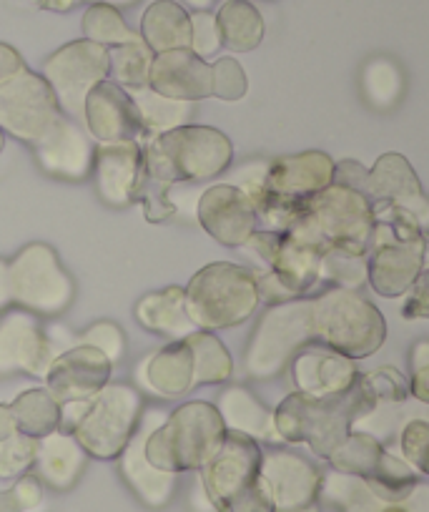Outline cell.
Segmentation results:
<instances>
[{"label": "cell", "instance_id": "40", "mask_svg": "<svg viewBox=\"0 0 429 512\" xmlns=\"http://www.w3.org/2000/svg\"><path fill=\"white\" fill-rule=\"evenodd\" d=\"M211 81H214L211 96L221 98V101H239V98L246 96V88H249L244 68L234 58H219L211 66Z\"/></svg>", "mask_w": 429, "mask_h": 512}, {"label": "cell", "instance_id": "51", "mask_svg": "<svg viewBox=\"0 0 429 512\" xmlns=\"http://www.w3.org/2000/svg\"><path fill=\"white\" fill-rule=\"evenodd\" d=\"M96 3H106V6H133L136 0H96Z\"/></svg>", "mask_w": 429, "mask_h": 512}, {"label": "cell", "instance_id": "13", "mask_svg": "<svg viewBox=\"0 0 429 512\" xmlns=\"http://www.w3.org/2000/svg\"><path fill=\"white\" fill-rule=\"evenodd\" d=\"M261 457L264 455L254 437L244 435V432H226L221 450L201 467L206 490L221 510H226L231 502L259 485Z\"/></svg>", "mask_w": 429, "mask_h": 512}, {"label": "cell", "instance_id": "49", "mask_svg": "<svg viewBox=\"0 0 429 512\" xmlns=\"http://www.w3.org/2000/svg\"><path fill=\"white\" fill-rule=\"evenodd\" d=\"M11 302H13L11 269H8V262H3V259H0V309H6Z\"/></svg>", "mask_w": 429, "mask_h": 512}, {"label": "cell", "instance_id": "12", "mask_svg": "<svg viewBox=\"0 0 429 512\" xmlns=\"http://www.w3.org/2000/svg\"><path fill=\"white\" fill-rule=\"evenodd\" d=\"M58 108L51 83L23 68L16 78L0 86V131L36 144L61 116Z\"/></svg>", "mask_w": 429, "mask_h": 512}, {"label": "cell", "instance_id": "22", "mask_svg": "<svg viewBox=\"0 0 429 512\" xmlns=\"http://www.w3.org/2000/svg\"><path fill=\"white\" fill-rule=\"evenodd\" d=\"M98 194L111 206H128L136 199L146 176L143 149L138 141H113L96 149Z\"/></svg>", "mask_w": 429, "mask_h": 512}, {"label": "cell", "instance_id": "32", "mask_svg": "<svg viewBox=\"0 0 429 512\" xmlns=\"http://www.w3.org/2000/svg\"><path fill=\"white\" fill-rule=\"evenodd\" d=\"M219 415L231 432H244L249 437H269L276 432L274 415L241 387H231L221 395Z\"/></svg>", "mask_w": 429, "mask_h": 512}, {"label": "cell", "instance_id": "11", "mask_svg": "<svg viewBox=\"0 0 429 512\" xmlns=\"http://www.w3.org/2000/svg\"><path fill=\"white\" fill-rule=\"evenodd\" d=\"M108 76V48L88 41H73L58 48L43 66V78L51 83L58 106L73 118H83L86 98Z\"/></svg>", "mask_w": 429, "mask_h": 512}, {"label": "cell", "instance_id": "52", "mask_svg": "<svg viewBox=\"0 0 429 512\" xmlns=\"http://www.w3.org/2000/svg\"><path fill=\"white\" fill-rule=\"evenodd\" d=\"M184 3H189V6L199 8V11H204V8H209L214 0H184Z\"/></svg>", "mask_w": 429, "mask_h": 512}, {"label": "cell", "instance_id": "31", "mask_svg": "<svg viewBox=\"0 0 429 512\" xmlns=\"http://www.w3.org/2000/svg\"><path fill=\"white\" fill-rule=\"evenodd\" d=\"M123 91H126V88H123ZM126 93L133 98L138 111H141L143 128H146L151 136H159L166 134V131H174V128L189 126V121L194 118V103L166 98L149 86L131 88V91Z\"/></svg>", "mask_w": 429, "mask_h": 512}, {"label": "cell", "instance_id": "21", "mask_svg": "<svg viewBox=\"0 0 429 512\" xmlns=\"http://www.w3.org/2000/svg\"><path fill=\"white\" fill-rule=\"evenodd\" d=\"M33 149H36L38 164L48 174L68 181L86 179L96 159L88 136L76 121L66 116H58L56 123L33 144Z\"/></svg>", "mask_w": 429, "mask_h": 512}, {"label": "cell", "instance_id": "24", "mask_svg": "<svg viewBox=\"0 0 429 512\" xmlns=\"http://www.w3.org/2000/svg\"><path fill=\"white\" fill-rule=\"evenodd\" d=\"M294 382L309 397H334L347 392L359 377L347 354L332 347H302L292 362Z\"/></svg>", "mask_w": 429, "mask_h": 512}, {"label": "cell", "instance_id": "15", "mask_svg": "<svg viewBox=\"0 0 429 512\" xmlns=\"http://www.w3.org/2000/svg\"><path fill=\"white\" fill-rule=\"evenodd\" d=\"M111 379V362L106 354L88 344L68 349L53 359L46 374L48 392L58 405L68 402H88L103 390Z\"/></svg>", "mask_w": 429, "mask_h": 512}, {"label": "cell", "instance_id": "42", "mask_svg": "<svg viewBox=\"0 0 429 512\" xmlns=\"http://www.w3.org/2000/svg\"><path fill=\"white\" fill-rule=\"evenodd\" d=\"M221 48V33L219 23H216V16L211 13H196L191 16V51L196 56H214Z\"/></svg>", "mask_w": 429, "mask_h": 512}, {"label": "cell", "instance_id": "43", "mask_svg": "<svg viewBox=\"0 0 429 512\" xmlns=\"http://www.w3.org/2000/svg\"><path fill=\"white\" fill-rule=\"evenodd\" d=\"M81 344H88V347L101 349V352L106 354L108 362H111V364L121 359L123 347H126V342H123V332L116 327V324H111V322L93 324V327L88 329V332L81 337Z\"/></svg>", "mask_w": 429, "mask_h": 512}, {"label": "cell", "instance_id": "23", "mask_svg": "<svg viewBox=\"0 0 429 512\" xmlns=\"http://www.w3.org/2000/svg\"><path fill=\"white\" fill-rule=\"evenodd\" d=\"M149 88H154L161 96L174 98V101L196 103L214 93L211 66L191 48L159 53L154 56V66H151Z\"/></svg>", "mask_w": 429, "mask_h": 512}, {"label": "cell", "instance_id": "41", "mask_svg": "<svg viewBox=\"0 0 429 512\" xmlns=\"http://www.w3.org/2000/svg\"><path fill=\"white\" fill-rule=\"evenodd\" d=\"M41 497V480L36 475H26L11 490L0 492V512H28L41 502Z\"/></svg>", "mask_w": 429, "mask_h": 512}, {"label": "cell", "instance_id": "36", "mask_svg": "<svg viewBox=\"0 0 429 512\" xmlns=\"http://www.w3.org/2000/svg\"><path fill=\"white\" fill-rule=\"evenodd\" d=\"M83 36H86L88 41L106 48L143 41L138 33H133L131 28L123 23L121 13L113 6H106V3H96V6L88 8L86 16H83Z\"/></svg>", "mask_w": 429, "mask_h": 512}, {"label": "cell", "instance_id": "34", "mask_svg": "<svg viewBox=\"0 0 429 512\" xmlns=\"http://www.w3.org/2000/svg\"><path fill=\"white\" fill-rule=\"evenodd\" d=\"M151 66H154V53L143 41L113 46L108 51V73L126 91L149 86Z\"/></svg>", "mask_w": 429, "mask_h": 512}, {"label": "cell", "instance_id": "26", "mask_svg": "<svg viewBox=\"0 0 429 512\" xmlns=\"http://www.w3.org/2000/svg\"><path fill=\"white\" fill-rule=\"evenodd\" d=\"M86 455L81 442L71 432L56 430L38 440L36 477L51 485L53 490H71L86 467Z\"/></svg>", "mask_w": 429, "mask_h": 512}, {"label": "cell", "instance_id": "2", "mask_svg": "<svg viewBox=\"0 0 429 512\" xmlns=\"http://www.w3.org/2000/svg\"><path fill=\"white\" fill-rule=\"evenodd\" d=\"M286 234L324 254L342 249L362 256L374 234V211L362 191L334 184L304 201L302 216Z\"/></svg>", "mask_w": 429, "mask_h": 512}, {"label": "cell", "instance_id": "33", "mask_svg": "<svg viewBox=\"0 0 429 512\" xmlns=\"http://www.w3.org/2000/svg\"><path fill=\"white\" fill-rule=\"evenodd\" d=\"M11 410L13 417H16L18 432L36 437V440L51 435L61 427V405L48 390L23 392V395L16 397Z\"/></svg>", "mask_w": 429, "mask_h": 512}, {"label": "cell", "instance_id": "10", "mask_svg": "<svg viewBox=\"0 0 429 512\" xmlns=\"http://www.w3.org/2000/svg\"><path fill=\"white\" fill-rule=\"evenodd\" d=\"M367 194L387 204L392 231L399 239H422V229H429V201L412 166L399 154H387L377 161L367 179Z\"/></svg>", "mask_w": 429, "mask_h": 512}, {"label": "cell", "instance_id": "47", "mask_svg": "<svg viewBox=\"0 0 429 512\" xmlns=\"http://www.w3.org/2000/svg\"><path fill=\"white\" fill-rule=\"evenodd\" d=\"M23 68H26V63L18 56L16 48L0 43V86L11 81V78H16Z\"/></svg>", "mask_w": 429, "mask_h": 512}, {"label": "cell", "instance_id": "35", "mask_svg": "<svg viewBox=\"0 0 429 512\" xmlns=\"http://www.w3.org/2000/svg\"><path fill=\"white\" fill-rule=\"evenodd\" d=\"M189 342L191 352H194V382L196 384H216L231 377V354L214 334L209 332H194L184 337Z\"/></svg>", "mask_w": 429, "mask_h": 512}, {"label": "cell", "instance_id": "17", "mask_svg": "<svg viewBox=\"0 0 429 512\" xmlns=\"http://www.w3.org/2000/svg\"><path fill=\"white\" fill-rule=\"evenodd\" d=\"M56 357L51 339L31 314L16 312L0 322V377L23 372L46 379Z\"/></svg>", "mask_w": 429, "mask_h": 512}, {"label": "cell", "instance_id": "53", "mask_svg": "<svg viewBox=\"0 0 429 512\" xmlns=\"http://www.w3.org/2000/svg\"><path fill=\"white\" fill-rule=\"evenodd\" d=\"M382 512H407L404 507H397V505H389V507H382Z\"/></svg>", "mask_w": 429, "mask_h": 512}, {"label": "cell", "instance_id": "3", "mask_svg": "<svg viewBox=\"0 0 429 512\" xmlns=\"http://www.w3.org/2000/svg\"><path fill=\"white\" fill-rule=\"evenodd\" d=\"M234 159V146L209 126H181L151 136L143 149L149 179L171 186L176 181H204L224 174Z\"/></svg>", "mask_w": 429, "mask_h": 512}, {"label": "cell", "instance_id": "19", "mask_svg": "<svg viewBox=\"0 0 429 512\" xmlns=\"http://www.w3.org/2000/svg\"><path fill=\"white\" fill-rule=\"evenodd\" d=\"M166 422V417L161 412H151L143 422H138L136 432H133L131 442L126 445V450L121 452V472L126 477V482L131 485V490L141 497V502H146L149 507H164L166 502L174 495L176 485V472L159 470L149 462L146 457V440L151 437V432L156 427H161Z\"/></svg>", "mask_w": 429, "mask_h": 512}, {"label": "cell", "instance_id": "4", "mask_svg": "<svg viewBox=\"0 0 429 512\" xmlns=\"http://www.w3.org/2000/svg\"><path fill=\"white\" fill-rule=\"evenodd\" d=\"M226 425L219 410L206 402H189L151 432L146 457L166 472L201 470L226 440Z\"/></svg>", "mask_w": 429, "mask_h": 512}, {"label": "cell", "instance_id": "46", "mask_svg": "<svg viewBox=\"0 0 429 512\" xmlns=\"http://www.w3.org/2000/svg\"><path fill=\"white\" fill-rule=\"evenodd\" d=\"M404 317L407 319H419L429 317V272L422 274L417 284V292L409 299L407 307H404Z\"/></svg>", "mask_w": 429, "mask_h": 512}, {"label": "cell", "instance_id": "27", "mask_svg": "<svg viewBox=\"0 0 429 512\" xmlns=\"http://www.w3.org/2000/svg\"><path fill=\"white\" fill-rule=\"evenodd\" d=\"M143 382L149 384V390L161 397H181L189 390H194V352H191L186 339H176V342L166 344L164 349L149 359V364L143 367Z\"/></svg>", "mask_w": 429, "mask_h": 512}, {"label": "cell", "instance_id": "54", "mask_svg": "<svg viewBox=\"0 0 429 512\" xmlns=\"http://www.w3.org/2000/svg\"><path fill=\"white\" fill-rule=\"evenodd\" d=\"M0 151H3V131H0Z\"/></svg>", "mask_w": 429, "mask_h": 512}, {"label": "cell", "instance_id": "16", "mask_svg": "<svg viewBox=\"0 0 429 512\" xmlns=\"http://www.w3.org/2000/svg\"><path fill=\"white\" fill-rule=\"evenodd\" d=\"M199 221L219 244L244 246L256 234V206L236 184L211 186L201 194Z\"/></svg>", "mask_w": 429, "mask_h": 512}, {"label": "cell", "instance_id": "6", "mask_svg": "<svg viewBox=\"0 0 429 512\" xmlns=\"http://www.w3.org/2000/svg\"><path fill=\"white\" fill-rule=\"evenodd\" d=\"M314 337L327 347L347 354L349 359L369 357L382 347L387 337V324L382 314L347 289H334L312 302Z\"/></svg>", "mask_w": 429, "mask_h": 512}, {"label": "cell", "instance_id": "39", "mask_svg": "<svg viewBox=\"0 0 429 512\" xmlns=\"http://www.w3.org/2000/svg\"><path fill=\"white\" fill-rule=\"evenodd\" d=\"M38 440L28 437L23 432L13 435L11 440L0 442V477H18L36 462Z\"/></svg>", "mask_w": 429, "mask_h": 512}, {"label": "cell", "instance_id": "38", "mask_svg": "<svg viewBox=\"0 0 429 512\" xmlns=\"http://www.w3.org/2000/svg\"><path fill=\"white\" fill-rule=\"evenodd\" d=\"M364 88L377 106H392L402 91V78L389 61H372L364 71Z\"/></svg>", "mask_w": 429, "mask_h": 512}, {"label": "cell", "instance_id": "18", "mask_svg": "<svg viewBox=\"0 0 429 512\" xmlns=\"http://www.w3.org/2000/svg\"><path fill=\"white\" fill-rule=\"evenodd\" d=\"M83 121L93 139H98L101 144L136 141L138 136L146 134L141 111L133 98L116 81H108V78L88 93Z\"/></svg>", "mask_w": 429, "mask_h": 512}, {"label": "cell", "instance_id": "14", "mask_svg": "<svg viewBox=\"0 0 429 512\" xmlns=\"http://www.w3.org/2000/svg\"><path fill=\"white\" fill-rule=\"evenodd\" d=\"M259 482L269 495L274 512H317L314 497L322 487V477L302 457L286 452L261 457Z\"/></svg>", "mask_w": 429, "mask_h": 512}, {"label": "cell", "instance_id": "20", "mask_svg": "<svg viewBox=\"0 0 429 512\" xmlns=\"http://www.w3.org/2000/svg\"><path fill=\"white\" fill-rule=\"evenodd\" d=\"M334 184V161L319 151L281 156L264 171V194L274 199L304 201Z\"/></svg>", "mask_w": 429, "mask_h": 512}, {"label": "cell", "instance_id": "48", "mask_svg": "<svg viewBox=\"0 0 429 512\" xmlns=\"http://www.w3.org/2000/svg\"><path fill=\"white\" fill-rule=\"evenodd\" d=\"M13 435H18V425L11 405H0V442L11 440Z\"/></svg>", "mask_w": 429, "mask_h": 512}, {"label": "cell", "instance_id": "1", "mask_svg": "<svg viewBox=\"0 0 429 512\" xmlns=\"http://www.w3.org/2000/svg\"><path fill=\"white\" fill-rule=\"evenodd\" d=\"M369 377H357L347 392L334 397H286L274 415L276 435L289 442H309L317 455L332 457L349 437V425L377 405Z\"/></svg>", "mask_w": 429, "mask_h": 512}, {"label": "cell", "instance_id": "9", "mask_svg": "<svg viewBox=\"0 0 429 512\" xmlns=\"http://www.w3.org/2000/svg\"><path fill=\"white\" fill-rule=\"evenodd\" d=\"M13 302L36 314H61L73 302V282L46 244H31L8 264Z\"/></svg>", "mask_w": 429, "mask_h": 512}, {"label": "cell", "instance_id": "29", "mask_svg": "<svg viewBox=\"0 0 429 512\" xmlns=\"http://www.w3.org/2000/svg\"><path fill=\"white\" fill-rule=\"evenodd\" d=\"M136 319L141 327L156 334H166L174 342L199 332V327L191 322L189 312H186V292L179 287H169L164 292L143 297L136 307Z\"/></svg>", "mask_w": 429, "mask_h": 512}, {"label": "cell", "instance_id": "45", "mask_svg": "<svg viewBox=\"0 0 429 512\" xmlns=\"http://www.w3.org/2000/svg\"><path fill=\"white\" fill-rule=\"evenodd\" d=\"M367 179H369L367 171H364L359 164H354V161H344V164L334 166V184L339 186H347V189L367 194Z\"/></svg>", "mask_w": 429, "mask_h": 512}, {"label": "cell", "instance_id": "28", "mask_svg": "<svg viewBox=\"0 0 429 512\" xmlns=\"http://www.w3.org/2000/svg\"><path fill=\"white\" fill-rule=\"evenodd\" d=\"M141 38L156 56L191 48V16L174 0H156L141 18Z\"/></svg>", "mask_w": 429, "mask_h": 512}, {"label": "cell", "instance_id": "37", "mask_svg": "<svg viewBox=\"0 0 429 512\" xmlns=\"http://www.w3.org/2000/svg\"><path fill=\"white\" fill-rule=\"evenodd\" d=\"M382 447L377 440L367 435H349L342 445L334 450V455L329 460L334 462V467H339L347 475H362L369 477L377 470L379 460H382Z\"/></svg>", "mask_w": 429, "mask_h": 512}, {"label": "cell", "instance_id": "25", "mask_svg": "<svg viewBox=\"0 0 429 512\" xmlns=\"http://www.w3.org/2000/svg\"><path fill=\"white\" fill-rule=\"evenodd\" d=\"M387 239H379L369 262V282L382 297H399L407 292L422 269V239H399L392 229H382Z\"/></svg>", "mask_w": 429, "mask_h": 512}, {"label": "cell", "instance_id": "7", "mask_svg": "<svg viewBox=\"0 0 429 512\" xmlns=\"http://www.w3.org/2000/svg\"><path fill=\"white\" fill-rule=\"evenodd\" d=\"M141 397L128 384H106L73 425L71 435L98 460L121 457L141 420Z\"/></svg>", "mask_w": 429, "mask_h": 512}, {"label": "cell", "instance_id": "30", "mask_svg": "<svg viewBox=\"0 0 429 512\" xmlns=\"http://www.w3.org/2000/svg\"><path fill=\"white\" fill-rule=\"evenodd\" d=\"M216 23H219L221 46L229 51H254L264 38V21L249 0H226L219 8Z\"/></svg>", "mask_w": 429, "mask_h": 512}, {"label": "cell", "instance_id": "5", "mask_svg": "<svg viewBox=\"0 0 429 512\" xmlns=\"http://www.w3.org/2000/svg\"><path fill=\"white\" fill-rule=\"evenodd\" d=\"M259 299L256 277L249 269L216 262L189 282L186 312L199 329H226L249 319Z\"/></svg>", "mask_w": 429, "mask_h": 512}, {"label": "cell", "instance_id": "8", "mask_svg": "<svg viewBox=\"0 0 429 512\" xmlns=\"http://www.w3.org/2000/svg\"><path fill=\"white\" fill-rule=\"evenodd\" d=\"M314 339L312 302H284L271 309L259 324L246 352L251 377L269 379L286 367L289 359Z\"/></svg>", "mask_w": 429, "mask_h": 512}, {"label": "cell", "instance_id": "44", "mask_svg": "<svg viewBox=\"0 0 429 512\" xmlns=\"http://www.w3.org/2000/svg\"><path fill=\"white\" fill-rule=\"evenodd\" d=\"M412 395L429 405V342H417L412 349Z\"/></svg>", "mask_w": 429, "mask_h": 512}, {"label": "cell", "instance_id": "50", "mask_svg": "<svg viewBox=\"0 0 429 512\" xmlns=\"http://www.w3.org/2000/svg\"><path fill=\"white\" fill-rule=\"evenodd\" d=\"M38 6L46 8V11H56V13H66L71 8H76L81 0H36Z\"/></svg>", "mask_w": 429, "mask_h": 512}]
</instances>
